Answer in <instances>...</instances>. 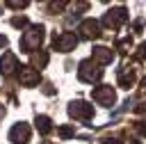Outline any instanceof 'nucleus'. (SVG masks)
Instances as JSON below:
<instances>
[{
	"instance_id": "4468645a",
	"label": "nucleus",
	"mask_w": 146,
	"mask_h": 144,
	"mask_svg": "<svg viewBox=\"0 0 146 144\" xmlns=\"http://www.w3.org/2000/svg\"><path fill=\"white\" fill-rule=\"evenodd\" d=\"M30 62H32V69H43V66L48 64V53H46V50H39V53H32V57H30Z\"/></svg>"
},
{
	"instance_id": "a211bd4d",
	"label": "nucleus",
	"mask_w": 146,
	"mask_h": 144,
	"mask_svg": "<svg viewBox=\"0 0 146 144\" xmlns=\"http://www.w3.org/2000/svg\"><path fill=\"white\" fill-rule=\"evenodd\" d=\"M11 9H21V7H27V2H7Z\"/></svg>"
},
{
	"instance_id": "f3484780",
	"label": "nucleus",
	"mask_w": 146,
	"mask_h": 144,
	"mask_svg": "<svg viewBox=\"0 0 146 144\" xmlns=\"http://www.w3.org/2000/svg\"><path fill=\"white\" fill-rule=\"evenodd\" d=\"M135 112H137V114H146V101L139 103V105H135Z\"/></svg>"
},
{
	"instance_id": "ddd939ff",
	"label": "nucleus",
	"mask_w": 146,
	"mask_h": 144,
	"mask_svg": "<svg viewBox=\"0 0 146 144\" xmlns=\"http://www.w3.org/2000/svg\"><path fill=\"white\" fill-rule=\"evenodd\" d=\"M34 123H36V130H39L41 135H50V133H52V121H50V117H46V114H36Z\"/></svg>"
},
{
	"instance_id": "9d476101",
	"label": "nucleus",
	"mask_w": 146,
	"mask_h": 144,
	"mask_svg": "<svg viewBox=\"0 0 146 144\" xmlns=\"http://www.w3.org/2000/svg\"><path fill=\"white\" fill-rule=\"evenodd\" d=\"M91 59H94L96 64H112V59H114V50L107 48V46H98V48H94Z\"/></svg>"
},
{
	"instance_id": "39448f33",
	"label": "nucleus",
	"mask_w": 146,
	"mask_h": 144,
	"mask_svg": "<svg viewBox=\"0 0 146 144\" xmlns=\"http://www.w3.org/2000/svg\"><path fill=\"white\" fill-rule=\"evenodd\" d=\"M68 114L73 119H80V121H89L94 117V105L84 103V101H73L68 103Z\"/></svg>"
},
{
	"instance_id": "6e6552de",
	"label": "nucleus",
	"mask_w": 146,
	"mask_h": 144,
	"mask_svg": "<svg viewBox=\"0 0 146 144\" xmlns=\"http://www.w3.org/2000/svg\"><path fill=\"white\" fill-rule=\"evenodd\" d=\"M39 80H41V75H39L36 69H32V66H18V82L23 87H34V85H39Z\"/></svg>"
},
{
	"instance_id": "4be33fe9",
	"label": "nucleus",
	"mask_w": 146,
	"mask_h": 144,
	"mask_svg": "<svg viewBox=\"0 0 146 144\" xmlns=\"http://www.w3.org/2000/svg\"><path fill=\"white\" fill-rule=\"evenodd\" d=\"M141 94H146V78L141 80Z\"/></svg>"
},
{
	"instance_id": "2eb2a0df",
	"label": "nucleus",
	"mask_w": 146,
	"mask_h": 144,
	"mask_svg": "<svg viewBox=\"0 0 146 144\" xmlns=\"http://www.w3.org/2000/svg\"><path fill=\"white\" fill-rule=\"evenodd\" d=\"M57 135L64 137V139H68V137L75 135V128H71V126H59V128H57Z\"/></svg>"
},
{
	"instance_id": "f257e3e1",
	"label": "nucleus",
	"mask_w": 146,
	"mask_h": 144,
	"mask_svg": "<svg viewBox=\"0 0 146 144\" xmlns=\"http://www.w3.org/2000/svg\"><path fill=\"white\" fill-rule=\"evenodd\" d=\"M43 25H30L25 32H23V37H21V53H34V50H39V46H41V41H43Z\"/></svg>"
},
{
	"instance_id": "f03ea898",
	"label": "nucleus",
	"mask_w": 146,
	"mask_h": 144,
	"mask_svg": "<svg viewBox=\"0 0 146 144\" xmlns=\"http://www.w3.org/2000/svg\"><path fill=\"white\" fill-rule=\"evenodd\" d=\"M78 78H80L82 82L94 85V82H98V80L103 78V69H100L94 59H82V62L78 64Z\"/></svg>"
},
{
	"instance_id": "412c9836",
	"label": "nucleus",
	"mask_w": 146,
	"mask_h": 144,
	"mask_svg": "<svg viewBox=\"0 0 146 144\" xmlns=\"http://www.w3.org/2000/svg\"><path fill=\"white\" fill-rule=\"evenodd\" d=\"M5 46H7V37H2V34H0V48H5Z\"/></svg>"
},
{
	"instance_id": "423d86ee",
	"label": "nucleus",
	"mask_w": 146,
	"mask_h": 144,
	"mask_svg": "<svg viewBox=\"0 0 146 144\" xmlns=\"http://www.w3.org/2000/svg\"><path fill=\"white\" fill-rule=\"evenodd\" d=\"M128 21V11L123 9V7H116V9H110L105 16H103V25L105 27H112V30H116V27H121L123 23Z\"/></svg>"
},
{
	"instance_id": "6ab92c4d",
	"label": "nucleus",
	"mask_w": 146,
	"mask_h": 144,
	"mask_svg": "<svg viewBox=\"0 0 146 144\" xmlns=\"http://www.w3.org/2000/svg\"><path fill=\"white\" fill-rule=\"evenodd\" d=\"M137 130H139V133L146 137V121H139V123H137Z\"/></svg>"
},
{
	"instance_id": "aec40b11",
	"label": "nucleus",
	"mask_w": 146,
	"mask_h": 144,
	"mask_svg": "<svg viewBox=\"0 0 146 144\" xmlns=\"http://www.w3.org/2000/svg\"><path fill=\"white\" fill-rule=\"evenodd\" d=\"M103 144H121V142L114 139V137H107V139H103Z\"/></svg>"
},
{
	"instance_id": "1a4fd4ad",
	"label": "nucleus",
	"mask_w": 146,
	"mask_h": 144,
	"mask_svg": "<svg viewBox=\"0 0 146 144\" xmlns=\"http://www.w3.org/2000/svg\"><path fill=\"white\" fill-rule=\"evenodd\" d=\"M78 32H80L82 39H98V37H100V25H98V21H94V18H84V21L80 23Z\"/></svg>"
},
{
	"instance_id": "b1692460",
	"label": "nucleus",
	"mask_w": 146,
	"mask_h": 144,
	"mask_svg": "<svg viewBox=\"0 0 146 144\" xmlns=\"http://www.w3.org/2000/svg\"><path fill=\"white\" fill-rule=\"evenodd\" d=\"M2 117H5V107H0V119H2Z\"/></svg>"
},
{
	"instance_id": "5701e85b",
	"label": "nucleus",
	"mask_w": 146,
	"mask_h": 144,
	"mask_svg": "<svg viewBox=\"0 0 146 144\" xmlns=\"http://www.w3.org/2000/svg\"><path fill=\"white\" fill-rule=\"evenodd\" d=\"M139 50H141V57H146V43H141V48H139Z\"/></svg>"
},
{
	"instance_id": "0eeeda50",
	"label": "nucleus",
	"mask_w": 146,
	"mask_h": 144,
	"mask_svg": "<svg viewBox=\"0 0 146 144\" xmlns=\"http://www.w3.org/2000/svg\"><path fill=\"white\" fill-rule=\"evenodd\" d=\"M30 126L27 123H23V121H18V123H14L11 126V130H9V142L11 144H27L30 142Z\"/></svg>"
},
{
	"instance_id": "20e7f679",
	"label": "nucleus",
	"mask_w": 146,
	"mask_h": 144,
	"mask_svg": "<svg viewBox=\"0 0 146 144\" xmlns=\"http://www.w3.org/2000/svg\"><path fill=\"white\" fill-rule=\"evenodd\" d=\"M91 98L98 103V105H114L116 101V91L112 85H98L94 91H91Z\"/></svg>"
},
{
	"instance_id": "9b49d317",
	"label": "nucleus",
	"mask_w": 146,
	"mask_h": 144,
	"mask_svg": "<svg viewBox=\"0 0 146 144\" xmlns=\"http://www.w3.org/2000/svg\"><path fill=\"white\" fill-rule=\"evenodd\" d=\"M16 69H18L16 55H14V53H5V55L0 57V73H2V75H11Z\"/></svg>"
},
{
	"instance_id": "f8f14e48",
	"label": "nucleus",
	"mask_w": 146,
	"mask_h": 144,
	"mask_svg": "<svg viewBox=\"0 0 146 144\" xmlns=\"http://www.w3.org/2000/svg\"><path fill=\"white\" fill-rule=\"evenodd\" d=\"M135 78H137L135 69H132V66H123V69L119 71V87H123V89H130V87L135 85Z\"/></svg>"
},
{
	"instance_id": "7ed1b4c3",
	"label": "nucleus",
	"mask_w": 146,
	"mask_h": 144,
	"mask_svg": "<svg viewBox=\"0 0 146 144\" xmlns=\"http://www.w3.org/2000/svg\"><path fill=\"white\" fill-rule=\"evenodd\" d=\"M75 46H78V37L73 32H59V34L52 37V48L59 50V53H68Z\"/></svg>"
},
{
	"instance_id": "dca6fc26",
	"label": "nucleus",
	"mask_w": 146,
	"mask_h": 144,
	"mask_svg": "<svg viewBox=\"0 0 146 144\" xmlns=\"http://www.w3.org/2000/svg\"><path fill=\"white\" fill-rule=\"evenodd\" d=\"M11 25H14V27H25V25H27V18H25V16H14V18H11Z\"/></svg>"
}]
</instances>
